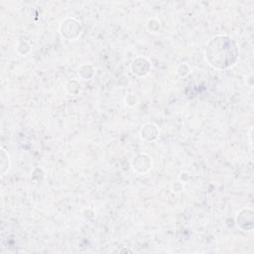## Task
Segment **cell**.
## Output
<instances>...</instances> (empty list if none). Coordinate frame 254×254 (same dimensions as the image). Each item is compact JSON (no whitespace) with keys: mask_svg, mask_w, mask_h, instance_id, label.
Returning a JSON list of instances; mask_svg holds the SVG:
<instances>
[{"mask_svg":"<svg viewBox=\"0 0 254 254\" xmlns=\"http://www.w3.org/2000/svg\"><path fill=\"white\" fill-rule=\"evenodd\" d=\"M205 58L213 67L226 68L234 64L237 58V48L231 38L218 36L208 42Z\"/></svg>","mask_w":254,"mask_h":254,"instance_id":"cell-1","label":"cell"}]
</instances>
